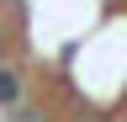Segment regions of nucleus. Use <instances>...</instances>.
Wrapping results in <instances>:
<instances>
[{"label":"nucleus","instance_id":"1","mask_svg":"<svg viewBox=\"0 0 127 122\" xmlns=\"http://www.w3.org/2000/svg\"><path fill=\"white\" fill-rule=\"evenodd\" d=\"M21 74H16V69H5V64H0V106H16V101H21Z\"/></svg>","mask_w":127,"mask_h":122}]
</instances>
